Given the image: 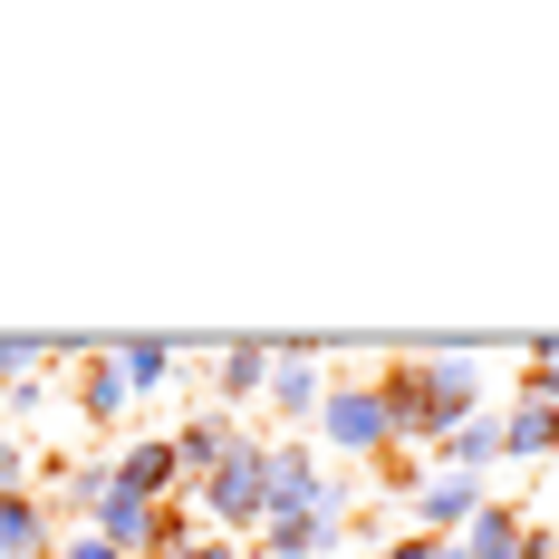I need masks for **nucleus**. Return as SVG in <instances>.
Listing matches in <instances>:
<instances>
[{"instance_id":"f257e3e1","label":"nucleus","mask_w":559,"mask_h":559,"mask_svg":"<svg viewBox=\"0 0 559 559\" xmlns=\"http://www.w3.org/2000/svg\"><path fill=\"white\" fill-rule=\"evenodd\" d=\"M377 395L395 415V444H444L453 425L492 415V367L483 347H395L377 367Z\"/></svg>"},{"instance_id":"f03ea898","label":"nucleus","mask_w":559,"mask_h":559,"mask_svg":"<svg viewBox=\"0 0 559 559\" xmlns=\"http://www.w3.org/2000/svg\"><path fill=\"white\" fill-rule=\"evenodd\" d=\"M271 444H280V435H241V444L183 492L193 521H213V540H251V531L271 521Z\"/></svg>"},{"instance_id":"7ed1b4c3","label":"nucleus","mask_w":559,"mask_h":559,"mask_svg":"<svg viewBox=\"0 0 559 559\" xmlns=\"http://www.w3.org/2000/svg\"><path fill=\"white\" fill-rule=\"evenodd\" d=\"M319 453H357V463H386L395 444V415H386V395H377V377H337L329 405H319Z\"/></svg>"},{"instance_id":"20e7f679","label":"nucleus","mask_w":559,"mask_h":559,"mask_svg":"<svg viewBox=\"0 0 559 559\" xmlns=\"http://www.w3.org/2000/svg\"><path fill=\"white\" fill-rule=\"evenodd\" d=\"M271 511H357V483L319 463V444H271Z\"/></svg>"},{"instance_id":"39448f33","label":"nucleus","mask_w":559,"mask_h":559,"mask_svg":"<svg viewBox=\"0 0 559 559\" xmlns=\"http://www.w3.org/2000/svg\"><path fill=\"white\" fill-rule=\"evenodd\" d=\"M280 347V337H271ZM329 347H299V337H289V347H280L271 357V405H280V425H319V405H329Z\"/></svg>"},{"instance_id":"423d86ee","label":"nucleus","mask_w":559,"mask_h":559,"mask_svg":"<svg viewBox=\"0 0 559 559\" xmlns=\"http://www.w3.org/2000/svg\"><path fill=\"white\" fill-rule=\"evenodd\" d=\"M483 502H492V483H483V473H444V463H435V473L415 483V531H425V540H463Z\"/></svg>"},{"instance_id":"0eeeda50","label":"nucleus","mask_w":559,"mask_h":559,"mask_svg":"<svg viewBox=\"0 0 559 559\" xmlns=\"http://www.w3.org/2000/svg\"><path fill=\"white\" fill-rule=\"evenodd\" d=\"M251 550L261 559H337L347 550V511H271L251 531Z\"/></svg>"},{"instance_id":"6e6552de","label":"nucleus","mask_w":559,"mask_h":559,"mask_svg":"<svg viewBox=\"0 0 559 559\" xmlns=\"http://www.w3.org/2000/svg\"><path fill=\"white\" fill-rule=\"evenodd\" d=\"M116 492H135V502H183L174 435H126V444H116Z\"/></svg>"},{"instance_id":"1a4fd4ad","label":"nucleus","mask_w":559,"mask_h":559,"mask_svg":"<svg viewBox=\"0 0 559 559\" xmlns=\"http://www.w3.org/2000/svg\"><path fill=\"white\" fill-rule=\"evenodd\" d=\"M271 337H213V405L223 415H241L251 395H271Z\"/></svg>"},{"instance_id":"9d476101","label":"nucleus","mask_w":559,"mask_h":559,"mask_svg":"<svg viewBox=\"0 0 559 559\" xmlns=\"http://www.w3.org/2000/svg\"><path fill=\"white\" fill-rule=\"evenodd\" d=\"M231 444H241V415H223V405H193V415L174 425V463H183V492H193V483H203V473H213Z\"/></svg>"},{"instance_id":"9b49d317","label":"nucleus","mask_w":559,"mask_h":559,"mask_svg":"<svg viewBox=\"0 0 559 559\" xmlns=\"http://www.w3.org/2000/svg\"><path fill=\"white\" fill-rule=\"evenodd\" d=\"M78 415L97 425V435H116L126 415H135V395H126V367H116V347H97V357H78Z\"/></svg>"},{"instance_id":"f8f14e48","label":"nucleus","mask_w":559,"mask_h":559,"mask_svg":"<svg viewBox=\"0 0 559 559\" xmlns=\"http://www.w3.org/2000/svg\"><path fill=\"white\" fill-rule=\"evenodd\" d=\"M0 559H58L49 492H0Z\"/></svg>"},{"instance_id":"ddd939ff","label":"nucleus","mask_w":559,"mask_h":559,"mask_svg":"<svg viewBox=\"0 0 559 559\" xmlns=\"http://www.w3.org/2000/svg\"><path fill=\"white\" fill-rule=\"evenodd\" d=\"M550 453H559V405L511 395L502 405V463H550Z\"/></svg>"},{"instance_id":"4468645a","label":"nucleus","mask_w":559,"mask_h":559,"mask_svg":"<svg viewBox=\"0 0 559 559\" xmlns=\"http://www.w3.org/2000/svg\"><path fill=\"white\" fill-rule=\"evenodd\" d=\"M463 559H531V521H521L511 502H483L473 531H463Z\"/></svg>"},{"instance_id":"2eb2a0df","label":"nucleus","mask_w":559,"mask_h":559,"mask_svg":"<svg viewBox=\"0 0 559 559\" xmlns=\"http://www.w3.org/2000/svg\"><path fill=\"white\" fill-rule=\"evenodd\" d=\"M435 463H444V473H492V463H502V405L473 415V425H453L444 444H435Z\"/></svg>"},{"instance_id":"dca6fc26","label":"nucleus","mask_w":559,"mask_h":559,"mask_svg":"<svg viewBox=\"0 0 559 559\" xmlns=\"http://www.w3.org/2000/svg\"><path fill=\"white\" fill-rule=\"evenodd\" d=\"M193 540H203L193 502H165V511H155V540H145V559H174V550H193Z\"/></svg>"},{"instance_id":"f3484780","label":"nucleus","mask_w":559,"mask_h":559,"mask_svg":"<svg viewBox=\"0 0 559 559\" xmlns=\"http://www.w3.org/2000/svg\"><path fill=\"white\" fill-rule=\"evenodd\" d=\"M39 367H58V357H49V337H0V386L39 377Z\"/></svg>"},{"instance_id":"a211bd4d","label":"nucleus","mask_w":559,"mask_h":559,"mask_svg":"<svg viewBox=\"0 0 559 559\" xmlns=\"http://www.w3.org/2000/svg\"><path fill=\"white\" fill-rule=\"evenodd\" d=\"M367 559H463V540H425V531H395V540H377Z\"/></svg>"},{"instance_id":"6ab92c4d","label":"nucleus","mask_w":559,"mask_h":559,"mask_svg":"<svg viewBox=\"0 0 559 559\" xmlns=\"http://www.w3.org/2000/svg\"><path fill=\"white\" fill-rule=\"evenodd\" d=\"M0 492H29V444L0 425Z\"/></svg>"},{"instance_id":"aec40b11","label":"nucleus","mask_w":559,"mask_h":559,"mask_svg":"<svg viewBox=\"0 0 559 559\" xmlns=\"http://www.w3.org/2000/svg\"><path fill=\"white\" fill-rule=\"evenodd\" d=\"M39 405H49V377H20V386H0V415H20V425H29Z\"/></svg>"},{"instance_id":"412c9836","label":"nucleus","mask_w":559,"mask_h":559,"mask_svg":"<svg viewBox=\"0 0 559 559\" xmlns=\"http://www.w3.org/2000/svg\"><path fill=\"white\" fill-rule=\"evenodd\" d=\"M58 559H126L116 540H97V531H58Z\"/></svg>"},{"instance_id":"4be33fe9","label":"nucleus","mask_w":559,"mask_h":559,"mask_svg":"<svg viewBox=\"0 0 559 559\" xmlns=\"http://www.w3.org/2000/svg\"><path fill=\"white\" fill-rule=\"evenodd\" d=\"M174 559H241V550H231V540H213V531H203V540H193V550H174Z\"/></svg>"},{"instance_id":"5701e85b","label":"nucleus","mask_w":559,"mask_h":559,"mask_svg":"<svg viewBox=\"0 0 559 559\" xmlns=\"http://www.w3.org/2000/svg\"><path fill=\"white\" fill-rule=\"evenodd\" d=\"M540 357H550V377H559V337H540Z\"/></svg>"},{"instance_id":"b1692460","label":"nucleus","mask_w":559,"mask_h":559,"mask_svg":"<svg viewBox=\"0 0 559 559\" xmlns=\"http://www.w3.org/2000/svg\"><path fill=\"white\" fill-rule=\"evenodd\" d=\"M251 559H261V550H251Z\"/></svg>"},{"instance_id":"393cba45","label":"nucleus","mask_w":559,"mask_h":559,"mask_svg":"<svg viewBox=\"0 0 559 559\" xmlns=\"http://www.w3.org/2000/svg\"><path fill=\"white\" fill-rule=\"evenodd\" d=\"M357 559H367V550H357Z\"/></svg>"}]
</instances>
